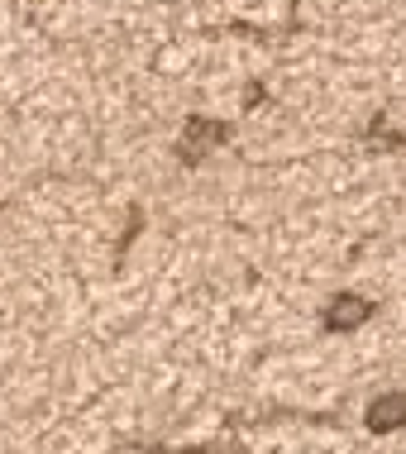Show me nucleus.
Listing matches in <instances>:
<instances>
[{
  "instance_id": "nucleus-1",
  "label": "nucleus",
  "mask_w": 406,
  "mask_h": 454,
  "mask_svg": "<svg viewBox=\"0 0 406 454\" xmlns=\"http://www.w3.org/2000/svg\"><path fill=\"white\" fill-rule=\"evenodd\" d=\"M368 316H373V301H363V297H335V301H330V311H325V325L330 330H354V325H363Z\"/></svg>"
},
{
  "instance_id": "nucleus-2",
  "label": "nucleus",
  "mask_w": 406,
  "mask_h": 454,
  "mask_svg": "<svg viewBox=\"0 0 406 454\" xmlns=\"http://www.w3.org/2000/svg\"><path fill=\"white\" fill-rule=\"evenodd\" d=\"M406 426V392H392V397H378L368 407V431H397Z\"/></svg>"
}]
</instances>
